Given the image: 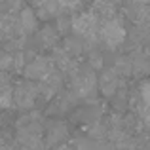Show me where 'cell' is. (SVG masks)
<instances>
[{"label": "cell", "mask_w": 150, "mask_h": 150, "mask_svg": "<svg viewBox=\"0 0 150 150\" xmlns=\"http://www.w3.org/2000/svg\"><path fill=\"white\" fill-rule=\"evenodd\" d=\"M101 34H103V38H105V42H108L110 46H116L124 40L125 30H124V27H122L120 21H116L114 17H108L105 21V25H103V29H101Z\"/></svg>", "instance_id": "6da1fadb"}, {"label": "cell", "mask_w": 150, "mask_h": 150, "mask_svg": "<svg viewBox=\"0 0 150 150\" xmlns=\"http://www.w3.org/2000/svg\"><path fill=\"white\" fill-rule=\"evenodd\" d=\"M74 27H76V30L80 34L91 36V34L95 33V29H97V15H93V13L80 15V17L76 19V23H74Z\"/></svg>", "instance_id": "7a4b0ae2"}]
</instances>
